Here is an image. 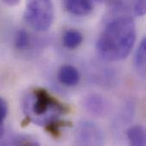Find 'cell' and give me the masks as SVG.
Instances as JSON below:
<instances>
[{"instance_id":"cell-2","label":"cell","mask_w":146,"mask_h":146,"mask_svg":"<svg viewBox=\"0 0 146 146\" xmlns=\"http://www.w3.org/2000/svg\"><path fill=\"white\" fill-rule=\"evenodd\" d=\"M23 110L29 121L38 126H47L59 120L68 110L47 90L37 88L24 99Z\"/></svg>"},{"instance_id":"cell-5","label":"cell","mask_w":146,"mask_h":146,"mask_svg":"<svg viewBox=\"0 0 146 146\" xmlns=\"http://www.w3.org/2000/svg\"><path fill=\"white\" fill-rule=\"evenodd\" d=\"M95 5L96 4L92 0H64V6L67 11L78 16L91 14Z\"/></svg>"},{"instance_id":"cell-15","label":"cell","mask_w":146,"mask_h":146,"mask_svg":"<svg viewBox=\"0 0 146 146\" xmlns=\"http://www.w3.org/2000/svg\"><path fill=\"white\" fill-rule=\"evenodd\" d=\"M92 1L95 4H97V3H101L103 0H92Z\"/></svg>"},{"instance_id":"cell-10","label":"cell","mask_w":146,"mask_h":146,"mask_svg":"<svg viewBox=\"0 0 146 146\" xmlns=\"http://www.w3.org/2000/svg\"><path fill=\"white\" fill-rule=\"evenodd\" d=\"M83 41V35L80 32L74 29L68 30L63 35V44L66 48L73 50L79 47Z\"/></svg>"},{"instance_id":"cell-3","label":"cell","mask_w":146,"mask_h":146,"mask_svg":"<svg viewBox=\"0 0 146 146\" xmlns=\"http://www.w3.org/2000/svg\"><path fill=\"white\" fill-rule=\"evenodd\" d=\"M52 0H27L24 11V21L38 32L48 30L54 21Z\"/></svg>"},{"instance_id":"cell-11","label":"cell","mask_w":146,"mask_h":146,"mask_svg":"<svg viewBox=\"0 0 146 146\" xmlns=\"http://www.w3.org/2000/svg\"><path fill=\"white\" fill-rule=\"evenodd\" d=\"M30 44V37L27 31L21 29L17 32L15 38V47L18 50H25Z\"/></svg>"},{"instance_id":"cell-9","label":"cell","mask_w":146,"mask_h":146,"mask_svg":"<svg viewBox=\"0 0 146 146\" xmlns=\"http://www.w3.org/2000/svg\"><path fill=\"white\" fill-rule=\"evenodd\" d=\"M135 68L141 75H145L146 65V38H144L140 42L134 57Z\"/></svg>"},{"instance_id":"cell-6","label":"cell","mask_w":146,"mask_h":146,"mask_svg":"<svg viewBox=\"0 0 146 146\" xmlns=\"http://www.w3.org/2000/svg\"><path fill=\"white\" fill-rule=\"evenodd\" d=\"M86 109L92 115L97 116L104 115L108 111V102L107 100L97 94H92L87 97L84 102Z\"/></svg>"},{"instance_id":"cell-1","label":"cell","mask_w":146,"mask_h":146,"mask_svg":"<svg viewBox=\"0 0 146 146\" xmlns=\"http://www.w3.org/2000/svg\"><path fill=\"white\" fill-rule=\"evenodd\" d=\"M135 40L133 20L130 16L121 15L107 23L97 41L96 50L102 60L119 62L128 56Z\"/></svg>"},{"instance_id":"cell-12","label":"cell","mask_w":146,"mask_h":146,"mask_svg":"<svg viewBox=\"0 0 146 146\" xmlns=\"http://www.w3.org/2000/svg\"><path fill=\"white\" fill-rule=\"evenodd\" d=\"M8 115V104L6 101L0 98V139L4 132V121Z\"/></svg>"},{"instance_id":"cell-14","label":"cell","mask_w":146,"mask_h":146,"mask_svg":"<svg viewBox=\"0 0 146 146\" xmlns=\"http://www.w3.org/2000/svg\"><path fill=\"white\" fill-rule=\"evenodd\" d=\"M8 6H16L20 3L21 0H2Z\"/></svg>"},{"instance_id":"cell-8","label":"cell","mask_w":146,"mask_h":146,"mask_svg":"<svg viewBox=\"0 0 146 146\" xmlns=\"http://www.w3.org/2000/svg\"><path fill=\"white\" fill-rule=\"evenodd\" d=\"M127 137L131 145L145 146L146 144V134L145 127L141 125H135L128 128Z\"/></svg>"},{"instance_id":"cell-13","label":"cell","mask_w":146,"mask_h":146,"mask_svg":"<svg viewBox=\"0 0 146 146\" xmlns=\"http://www.w3.org/2000/svg\"><path fill=\"white\" fill-rule=\"evenodd\" d=\"M133 11L137 16H144L146 12V0H135Z\"/></svg>"},{"instance_id":"cell-4","label":"cell","mask_w":146,"mask_h":146,"mask_svg":"<svg viewBox=\"0 0 146 146\" xmlns=\"http://www.w3.org/2000/svg\"><path fill=\"white\" fill-rule=\"evenodd\" d=\"M76 142L81 145H102L104 134L101 128L94 122L83 121L80 122L75 131Z\"/></svg>"},{"instance_id":"cell-7","label":"cell","mask_w":146,"mask_h":146,"mask_svg":"<svg viewBox=\"0 0 146 146\" xmlns=\"http://www.w3.org/2000/svg\"><path fill=\"white\" fill-rule=\"evenodd\" d=\"M59 81L66 86H74L80 81V73L76 68L72 65H63L59 69Z\"/></svg>"}]
</instances>
